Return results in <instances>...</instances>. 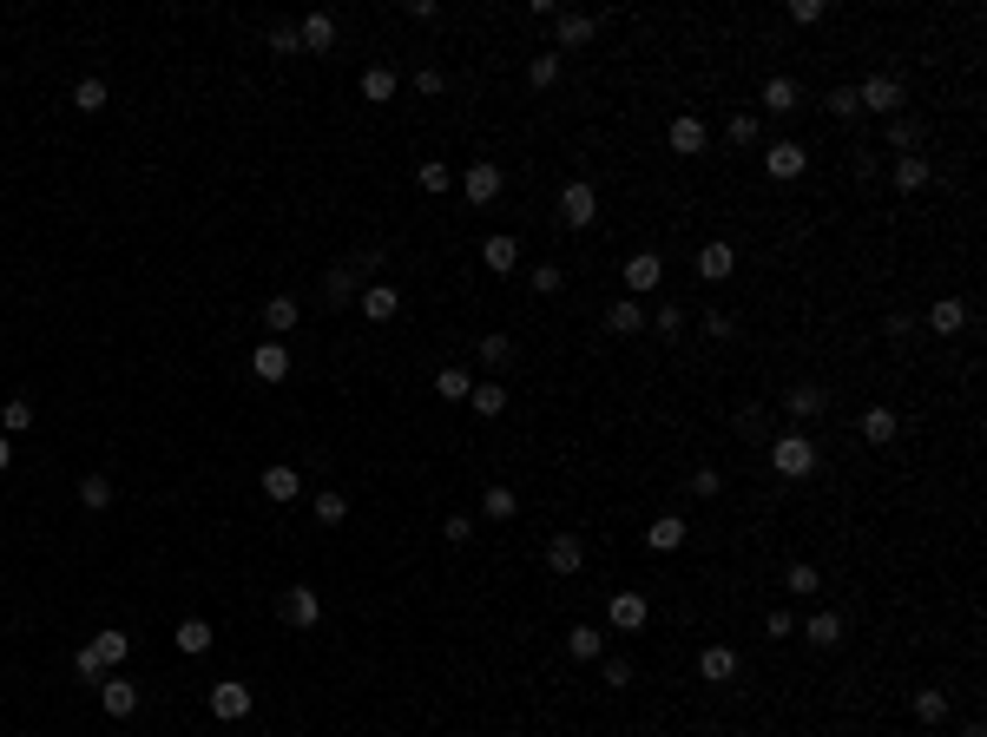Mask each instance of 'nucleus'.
I'll return each instance as SVG.
<instances>
[{
	"mask_svg": "<svg viewBox=\"0 0 987 737\" xmlns=\"http://www.w3.org/2000/svg\"><path fill=\"white\" fill-rule=\"evenodd\" d=\"M830 112H836V119H856V86H836V93H830Z\"/></svg>",
	"mask_w": 987,
	"mask_h": 737,
	"instance_id": "obj_58",
	"label": "nucleus"
},
{
	"mask_svg": "<svg viewBox=\"0 0 987 737\" xmlns=\"http://www.w3.org/2000/svg\"><path fill=\"white\" fill-rule=\"evenodd\" d=\"M803 106V93H797V79H764V112H797Z\"/></svg>",
	"mask_w": 987,
	"mask_h": 737,
	"instance_id": "obj_32",
	"label": "nucleus"
},
{
	"mask_svg": "<svg viewBox=\"0 0 987 737\" xmlns=\"http://www.w3.org/2000/svg\"><path fill=\"white\" fill-rule=\"evenodd\" d=\"M297 323H303L297 297H270V303H264V330H270V336H290Z\"/></svg>",
	"mask_w": 987,
	"mask_h": 737,
	"instance_id": "obj_28",
	"label": "nucleus"
},
{
	"mask_svg": "<svg viewBox=\"0 0 987 737\" xmlns=\"http://www.w3.org/2000/svg\"><path fill=\"white\" fill-rule=\"evenodd\" d=\"M356 303H362V316H369V323H389V316L402 310V297H395L389 283H362V290H356Z\"/></svg>",
	"mask_w": 987,
	"mask_h": 737,
	"instance_id": "obj_17",
	"label": "nucleus"
},
{
	"mask_svg": "<svg viewBox=\"0 0 987 737\" xmlns=\"http://www.w3.org/2000/svg\"><path fill=\"white\" fill-rule=\"evenodd\" d=\"M566 652H573L580 665L606 659V632H593V626H573V632H566Z\"/></svg>",
	"mask_w": 987,
	"mask_h": 737,
	"instance_id": "obj_30",
	"label": "nucleus"
},
{
	"mask_svg": "<svg viewBox=\"0 0 987 737\" xmlns=\"http://www.w3.org/2000/svg\"><path fill=\"white\" fill-rule=\"evenodd\" d=\"M7 468H14V441L0 435V474H7Z\"/></svg>",
	"mask_w": 987,
	"mask_h": 737,
	"instance_id": "obj_62",
	"label": "nucleus"
},
{
	"mask_svg": "<svg viewBox=\"0 0 987 737\" xmlns=\"http://www.w3.org/2000/svg\"><path fill=\"white\" fill-rule=\"evenodd\" d=\"M520 514V494L514 487H487L481 494V520H514Z\"/></svg>",
	"mask_w": 987,
	"mask_h": 737,
	"instance_id": "obj_36",
	"label": "nucleus"
},
{
	"mask_svg": "<svg viewBox=\"0 0 987 737\" xmlns=\"http://www.w3.org/2000/svg\"><path fill=\"white\" fill-rule=\"evenodd\" d=\"M645 547L652 553H678L685 547V514H658L652 527H645Z\"/></svg>",
	"mask_w": 987,
	"mask_h": 737,
	"instance_id": "obj_19",
	"label": "nucleus"
},
{
	"mask_svg": "<svg viewBox=\"0 0 987 737\" xmlns=\"http://www.w3.org/2000/svg\"><path fill=\"white\" fill-rule=\"evenodd\" d=\"M770 468L784 474V481H810L816 474V441L810 435H777L770 441Z\"/></svg>",
	"mask_w": 987,
	"mask_h": 737,
	"instance_id": "obj_2",
	"label": "nucleus"
},
{
	"mask_svg": "<svg viewBox=\"0 0 987 737\" xmlns=\"http://www.w3.org/2000/svg\"><path fill=\"white\" fill-rule=\"evenodd\" d=\"M823 402H830V395H823V382H797V389H790V415H797V422H816V415H823Z\"/></svg>",
	"mask_w": 987,
	"mask_h": 737,
	"instance_id": "obj_31",
	"label": "nucleus"
},
{
	"mask_svg": "<svg viewBox=\"0 0 987 737\" xmlns=\"http://www.w3.org/2000/svg\"><path fill=\"white\" fill-rule=\"evenodd\" d=\"M593 33H599L593 14H553V40H560V47H586Z\"/></svg>",
	"mask_w": 987,
	"mask_h": 737,
	"instance_id": "obj_23",
	"label": "nucleus"
},
{
	"mask_svg": "<svg viewBox=\"0 0 987 737\" xmlns=\"http://www.w3.org/2000/svg\"><path fill=\"white\" fill-rule=\"evenodd\" d=\"M362 99H369V106H389L395 99V66H369V73H362Z\"/></svg>",
	"mask_w": 987,
	"mask_h": 737,
	"instance_id": "obj_34",
	"label": "nucleus"
},
{
	"mask_svg": "<svg viewBox=\"0 0 987 737\" xmlns=\"http://www.w3.org/2000/svg\"><path fill=\"white\" fill-rule=\"evenodd\" d=\"M790 20H797V27H816V20H823V0H797V7H790Z\"/></svg>",
	"mask_w": 987,
	"mask_h": 737,
	"instance_id": "obj_60",
	"label": "nucleus"
},
{
	"mask_svg": "<svg viewBox=\"0 0 987 737\" xmlns=\"http://www.w3.org/2000/svg\"><path fill=\"white\" fill-rule=\"evenodd\" d=\"M915 718H922V724H941V718H948V691H941V685L915 691Z\"/></svg>",
	"mask_w": 987,
	"mask_h": 737,
	"instance_id": "obj_42",
	"label": "nucleus"
},
{
	"mask_svg": "<svg viewBox=\"0 0 987 737\" xmlns=\"http://www.w3.org/2000/svg\"><path fill=\"white\" fill-rule=\"evenodd\" d=\"M481 362L487 369H507L514 362V336H481Z\"/></svg>",
	"mask_w": 987,
	"mask_h": 737,
	"instance_id": "obj_49",
	"label": "nucleus"
},
{
	"mask_svg": "<svg viewBox=\"0 0 987 737\" xmlns=\"http://www.w3.org/2000/svg\"><path fill=\"white\" fill-rule=\"evenodd\" d=\"M645 323H652V330L665 336V343H672V336H685V310H678V303H658V310L645 316Z\"/></svg>",
	"mask_w": 987,
	"mask_h": 737,
	"instance_id": "obj_46",
	"label": "nucleus"
},
{
	"mask_svg": "<svg viewBox=\"0 0 987 737\" xmlns=\"http://www.w3.org/2000/svg\"><path fill=\"white\" fill-rule=\"evenodd\" d=\"M580 566H586V540H580V534H553V540H547V573L573 580Z\"/></svg>",
	"mask_w": 987,
	"mask_h": 737,
	"instance_id": "obj_8",
	"label": "nucleus"
},
{
	"mask_svg": "<svg viewBox=\"0 0 987 737\" xmlns=\"http://www.w3.org/2000/svg\"><path fill=\"white\" fill-rule=\"evenodd\" d=\"M533 290H540V297H560V290H566V270L560 264H533Z\"/></svg>",
	"mask_w": 987,
	"mask_h": 737,
	"instance_id": "obj_51",
	"label": "nucleus"
},
{
	"mask_svg": "<svg viewBox=\"0 0 987 737\" xmlns=\"http://www.w3.org/2000/svg\"><path fill=\"white\" fill-rule=\"evenodd\" d=\"M86 652H93V659H99V665L112 672V665H126L132 639H126V632H93V639H86Z\"/></svg>",
	"mask_w": 987,
	"mask_h": 737,
	"instance_id": "obj_26",
	"label": "nucleus"
},
{
	"mask_svg": "<svg viewBox=\"0 0 987 737\" xmlns=\"http://www.w3.org/2000/svg\"><path fill=\"white\" fill-rule=\"evenodd\" d=\"M264 494H270V501H297V494H303V474L297 468H283V461H277V468H264Z\"/></svg>",
	"mask_w": 987,
	"mask_h": 737,
	"instance_id": "obj_29",
	"label": "nucleus"
},
{
	"mask_svg": "<svg viewBox=\"0 0 987 737\" xmlns=\"http://www.w3.org/2000/svg\"><path fill=\"white\" fill-rule=\"evenodd\" d=\"M803 165H810V152H803L797 139H784V145H770V152H764V172L770 178H803Z\"/></svg>",
	"mask_w": 987,
	"mask_h": 737,
	"instance_id": "obj_14",
	"label": "nucleus"
},
{
	"mask_svg": "<svg viewBox=\"0 0 987 737\" xmlns=\"http://www.w3.org/2000/svg\"><path fill=\"white\" fill-rule=\"evenodd\" d=\"M764 632H770V639H790V632H797V619H790V612H770Z\"/></svg>",
	"mask_w": 987,
	"mask_h": 737,
	"instance_id": "obj_61",
	"label": "nucleus"
},
{
	"mask_svg": "<svg viewBox=\"0 0 987 737\" xmlns=\"http://www.w3.org/2000/svg\"><path fill=\"white\" fill-rule=\"evenodd\" d=\"M99 705H106V718H132V711H139V685H132V678H99Z\"/></svg>",
	"mask_w": 987,
	"mask_h": 737,
	"instance_id": "obj_10",
	"label": "nucleus"
},
{
	"mask_svg": "<svg viewBox=\"0 0 987 737\" xmlns=\"http://www.w3.org/2000/svg\"><path fill=\"white\" fill-rule=\"evenodd\" d=\"M599 678H606L612 691H626L632 685V659H599Z\"/></svg>",
	"mask_w": 987,
	"mask_h": 737,
	"instance_id": "obj_55",
	"label": "nucleus"
},
{
	"mask_svg": "<svg viewBox=\"0 0 987 737\" xmlns=\"http://www.w3.org/2000/svg\"><path fill=\"white\" fill-rule=\"evenodd\" d=\"M928 178H935V165H928V158H895V191H922Z\"/></svg>",
	"mask_w": 987,
	"mask_h": 737,
	"instance_id": "obj_37",
	"label": "nucleus"
},
{
	"mask_svg": "<svg viewBox=\"0 0 987 737\" xmlns=\"http://www.w3.org/2000/svg\"><path fill=\"white\" fill-rule=\"evenodd\" d=\"M415 93H422V99H441V93H448V73H441V66H422V73H415Z\"/></svg>",
	"mask_w": 987,
	"mask_h": 737,
	"instance_id": "obj_54",
	"label": "nucleus"
},
{
	"mask_svg": "<svg viewBox=\"0 0 987 737\" xmlns=\"http://www.w3.org/2000/svg\"><path fill=\"white\" fill-rule=\"evenodd\" d=\"M277 619H283V626H297V632H310L316 619H323V599H316L310 586H283V599H277Z\"/></svg>",
	"mask_w": 987,
	"mask_h": 737,
	"instance_id": "obj_5",
	"label": "nucleus"
},
{
	"mask_svg": "<svg viewBox=\"0 0 987 737\" xmlns=\"http://www.w3.org/2000/svg\"><path fill=\"white\" fill-rule=\"evenodd\" d=\"M481 264L494 270V277H507V270L520 264V244H514L507 231H501V237H487V244H481Z\"/></svg>",
	"mask_w": 987,
	"mask_h": 737,
	"instance_id": "obj_27",
	"label": "nucleus"
},
{
	"mask_svg": "<svg viewBox=\"0 0 987 737\" xmlns=\"http://www.w3.org/2000/svg\"><path fill=\"white\" fill-rule=\"evenodd\" d=\"M382 264V251H356V257H343V264H329V277H323V303H356V283L369 277V270Z\"/></svg>",
	"mask_w": 987,
	"mask_h": 737,
	"instance_id": "obj_1",
	"label": "nucleus"
},
{
	"mask_svg": "<svg viewBox=\"0 0 987 737\" xmlns=\"http://www.w3.org/2000/svg\"><path fill=\"white\" fill-rule=\"evenodd\" d=\"M593 218H599V191L586 185V178H573V185L560 191V224L566 231H586Z\"/></svg>",
	"mask_w": 987,
	"mask_h": 737,
	"instance_id": "obj_4",
	"label": "nucleus"
},
{
	"mask_svg": "<svg viewBox=\"0 0 987 737\" xmlns=\"http://www.w3.org/2000/svg\"><path fill=\"white\" fill-rule=\"evenodd\" d=\"M251 369H257V382H283V376H290V349H283L277 336H264L257 356H251Z\"/></svg>",
	"mask_w": 987,
	"mask_h": 737,
	"instance_id": "obj_15",
	"label": "nucleus"
},
{
	"mask_svg": "<svg viewBox=\"0 0 987 737\" xmlns=\"http://www.w3.org/2000/svg\"><path fill=\"white\" fill-rule=\"evenodd\" d=\"M698 672H705V685H731V678H737V652H731V645H705Z\"/></svg>",
	"mask_w": 987,
	"mask_h": 737,
	"instance_id": "obj_24",
	"label": "nucleus"
},
{
	"mask_svg": "<svg viewBox=\"0 0 987 737\" xmlns=\"http://www.w3.org/2000/svg\"><path fill=\"white\" fill-rule=\"evenodd\" d=\"M316 520H323V527H343V520H349V501L336 494V487H323V494H316Z\"/></svg>",
	"mask_w": 987,
	"mask_h": 737,
	"instance_id": "obj_48",
	"label": "nucleus"
},
{
	"mask_svg": "<svg viewBox=\"0 0 987 737\" xmlns=\"http://www.w3.org/2000/svg\"><path fill=\"white\" fill-rule=\"evenodd\" d=\"M665 139H672V152H678V158H698V152H705V139H711V132H705V119H691V112H678Z\"/></svg>",
	"mask_w": 987,
	"mask_h": 737,
	"instance_id": "obj_13",
	"label": "nucleus"
},
{
	"mask_svg": "<svg viewBox=\"0 0 987 737\" xmlns=\"http://www.w3.org/2000/svg\"><path fill=\"white\" fill-rule=\"evenodd\" d=\"M922 323H928L935 336H961V330H968V303H961V297H941V303H928Z\"/></svg>",
	"mask_w": 987,
	"mask_h": 737,
	"instance_id": "obj_12",
	"label": "nucleus"
},
{
	"mask_svg": "<svg viewBox=\"0 0 987 737\" xmlns=\"http://www.w3.org/2000/svg\"><path fill=\"white\" fill-rule=\"evenodd\" d=\"M27 428H33V402H27V395H14V402L0 408V435L14 441V435H27Z\"/></svg>",
	"mask_w": 987,
	"mask_h": 737,
	"instance_id": "obj_38",
	"label": "nucleus"
},
{
	"mask_svg": "<svg viewBox=\"0 0 987 737\" xmlns=\"http://www.w3.org/2000/svg\"><path fill=\"white\" fill-rule=\"evenodd\" d=\"M73 106H79V112H106V79L86 73V79L73 86Z\"/></svg>",
	"mask_w": 987,
	"mask_h": 737,
	"instance_id": "obj_41",
	"label": "nucleus"
},
{
	"mask_svg": "<svg viewBox=\"0 0 987 737\" xmlns=\"http://www.w3.org/2000/svg\"><path fill=\"white\" fill-rule=\"evenodd\" d=\"M895 428H902V422H895V408H862V441H869V448H889V441H895Z\"/></svg>",
	"mask_w": 987,
	"mask_h": 737,
	"instance_id": "obj_22",
	"label": "nucleus"
},
{
	"mask_svg": "<svg viewBox=\"0 0 987 737\" xmlns=\"http://www.w3.org/2000/svg\"><path fill=\"white\" fill-rule=\"evenodd\" d=\"M468 389H474L468 369H435V395H448V402H468Z\"/></svg>",
	"mask_w": 987,
	"mask_h": 737,
	"instance_id": "obj_43",
	"label": "nucleus"
},
{
	"mask_svg": "<svg viewBox=\"0 0 987 737\" xmlns=\"http://www.w3.org/2000/svg\"><path fill=\"white\" fill-rule=\"evenodd\" d=\"M856 106L862 112H882V119H902V79H895V73H869L856 86Z\"/></svg>",
	"mask_w": 987,
	"mask_h": 737,
	"instance_id": "obj_3",
	"label": "nucleus"
},
{
	"mask_svg": "<svg viewBox=\"0 0 987 737\" xmlns=\"http://www.w3.org/2000/svg\"><path fill=\"white\" fill-rule=\"evenodd\" d=\"M784 586H790V593H797V599H810V593H816V586H823V573H816V566H810V560H790V573H784Z\"/></svg>",
	"mask_w": 987,
	"mask_h": 737,
	"instance_id": "obj_45",
	"label": "nucleus"
},
{
	"mask_svg": "<svg viewBox=\"0 0 987 737\" xmlns=\"http://www.w3.org/2000/svg\"><path fill=\"white\" fill-rule=\"evenodd\" d=\"M922 316H909V310H895V316H882V336H909Z\"/></svg>",
	"mask_w": 987,
	"mask_h": 737,
	"instance_id": "obj_59",
	"label": "nucleus"
},
{
	"mask_svg": "<svg viewBox=\"0 0 987 737\" xmlns=\"http://www.w3.org/2000/svg\"><path fill=\"white\" fill-rule=\"evenodd\" d=\"M178 652H185V659H198V652H211V619H198V612H191V619H178Z\"/></svg>",
	"mask_w": 987,
	"mask_h": 737,
	"instance_id": "obj_25",
	"label": "nucleus"
},
{
	"mask_svg": "<svg viewBox=\"0 0 987 737\" xmlns=\"http://www.w3.org/2000/svg\"><path fill=\"white\" fill-rule=\"evenodd\" d=\"M415 178H422V191H428V198H441V191H455V172H448L441 158H422V172H415Z\"/></svg>",
	"mask_w": 987,
	"mask_h": 737,
	"instance_id": "obj_44",
	"label": "nucleus"
},
{
	"mask_svg": "<svg viewBox=\"0 0 987 737\" xmlns=\"http://www.w3.org/2000/svg\"><path fill=\"white\" fill-rule=\"evenodd\" d=\"M270 53H283V60H290V53H303V40H297V20H277V27H270Z\"/></svg>",
	"mask_w": 987,
	"mask_h": 737,
	"instance_id": "obj_50",
	"label": "nucleus"
},
{
	"mask_svg": "<svg viewBox=\"0 0 987 737\" xmlns=\"http://www.w3.org/2000/svg\"><path fill=\"white\" fill-rule=\"evenodd\" d=\"M889 152L895 158H915V152H922V119H889Z\"/></svg>",
	"mask_w": 987,
	"mask_h": 737,
	"instance_id": "obj_33",
	"label": "nucleus"
},
{
	"mask_svg": "<svg viewBox=\"0 0 987 737\" xmlns=\"http://www.w3.org/2000/svg\"><path fill=\"white\" fill-rule=\"evenodd\" d=\"M606 330H612V336H639V330H645V303H639V297L606 303Z\"/></svg>",
	"mask_w": 987,
	"mask_h": 737,
	"instance_id": "obj_20",
	"label": "nucleus"
},
{
	"mask_svg": "<svg viewBox=\"0 0 987 737\" xmlns=\"http://www.w3.org/2000/svg\"><path fill=\"white\" fill-rule=\"evenodd\" d=\"M501 185H507V172L494 165V158H474L468 172H461V191H468V204H494V198H501Z\"/></svg>",
	"mask_w": 987,
	"mask_h": 737,
	"instance_id": "obj_6",
	"label": "nucleus"
},
{
	"mask_svg": "<svg viewBox=\"0 0 987 737\" xmlns=\"http://www.w3.org/2000/svg\"><path fill=\"white\" fill-rule=\"evenodd\" d=\"M658 277H665V257H658V251L626 257V297H645V290H658Z\"/></svg>",
	"mask_w": 987,
	"mask_h": 737,
	"instance_id": "obj_11",
	"label": "nucleus"
},
{
	"mask_svg": "<svg viewBox=\"0 0 987 737\" xmlns=\"http://www.w3.org/2000/svg\"><path fill=\"white\" fill-rule=\"evenodd\" d=\"M211 718H224V724L251 718V685H244V678H224V685H211Z\"/></svg>",
	"mask_w": 987,
	"mask_h": 737,
	"instance_id": "obj_7",
	"label": "nucleus"
},
{
	"mask_svg": "<svg viewBox=\"0 0 987 737\" xmlns=\"http://www.w3.org/2000/svg\"><path fill=\"white\" fill-rule=\"evenodd\" d=\"M731 270H737V251H731V244H724V237H718V244H705V251H698V277H705V283H724V277H731Z\"/></svg>",
	"mask_w": 987,
	"mask_h": 737,
	"instance_id": "obj_21",
	"label": "nucleus"
},
{
	"mask_svg": "<svg viewBox=\"0 0 987 737\" xmlns=\"http://www.w3.org/2000/svg\"><path fill=\"white\" fill-rule=\"evenodd\" d=\"M468 402H474V415H487V422H494V415H507V389H501V382H474Z\"/></svg>",
	"mask_w": 987,
	"mask_h": 737,
	"instance_id": "obj_35",
	"label": "nucleus"
},
{
	"mask_svg": "<svg viewBox=\"0 0 987 737\" xmlns=\"http://www.w3.org/2000/svg\"><path fill=\"white\" fill-rule=\"evenodd\" d=\"M441 540H448V547H468L474 540V514H448L441 520Z\"/></svg>",
	"mask_w": 987,
	"mask_h": 737,
	"instance_id": "obj_52",
	"label": "nucleus"
},
{
	"mask_svg": "<svg viewBox=\"0 0 987 737\" xmlns=\"http://www.w3.org/2000/svg\"><path fill=\"white\" fill-rule=\"evenodd\" d=\"M606 619H612V632H645L652 606H645V593H612L606 599Z\"/></svg>",
	"mask_w": 987,
	"mask_h": 737,
	"instance_id": "obj_9",
	"label": "nucleus"
},
{
	"mask_svg": "<svg viewBox=\"0 0 987 737\" xmlns=\"http://www.w3.org/2000/svg\"><path fill=\"white\" fill-rule=\"evenodd\" d=\"M724 139H731L737 152H744V145H757V139H764V126H757V112H737L731 126H724Z\"/></svg>",
	"mask_w": 987,
	"mask_h": 737,
	"instance_id": "obj_47",
	"label": "nucleus"
},
{
	"mask_svg": "<svg viewBox=\"0 0 987 737\" xmlns=\"http://www.w3.org/2000/svg\"><path fill=\"white\" fill-rule=\"evenodd\" d=\"M797 632L816 645V652H836V645H843V612H830V606H823V612L810 619V626H797Z\"/></svg>",
	"mask_w": 987,
	"mask_h": 737,
	"instance_id": "obj_18",
	"label": "nucleus"
},
{
	"mask_svg": "<svg viewBox=\"0 0 987 737\" xmlns=\"http://www.w3.org/2000/svg\"><path fill=\"white\" fill-rule=\"evenodd\" d=\"M691 494H698V501H718V494H724V474L718 468H698V474H691Z\"/></svg>",
	"mask_w": 987,
	"mask_h": 737,
	"instance_id": "obj_53",
	"label": "nucleus"
},
{
	"mask_svg": "<svg viewBox=\"0 0 987 737\" xmlns=\"http://www.w3.org/2000/svg\"><path fill=\"white\" fill-rule=\"evenodd\" d=\"M297 40H303V53H329V47H336V14H303L297 20Z\"/></svg>",
	"mask_w": 987,
	"mask_h": 737,
	"instance_id": "obj_16",
	"label": "nucleus"
},
{
	"mask_svg": "<svg viewBox=\"0 0 987 737\" xmlns=\"http://www.w3.org/2000/svg\"><path fill=\"white\" fill-rule=\"evenodd\" d=\"M553 79H560V53H533V60H527V86H533V93H547Z\"/></svg>",
	"mask_w": 987,
	"mask_h": 737,
	"instance_id": "obj_40",
	"label": "nucleus"
},
{
	"mask_svg": "<svg viewBox=\"0 0 987 737\" xmlns=\"http://www.w3.org/2000/svg\"><path fill=\"white\" fill-rule=\"evenodd\" d=\"M705 336L731 343V336H737V316H731V310H705Z\"/></svg>",
	"mask_w": 987,
	"mask_h": 737,
	"instance_id": "obj_56",
	"label": "nucleus"
},
{
	"mask_svg": "<svg viewBox=\"0 0 987 737\" xmlns=\"http://www.w3.org/2000/svg\"><path fill=\"white\" fill-rule=\"evenodd\" d=\"M73 672H79V678H86V685H99V678H106V665H99V659H93V652H86V645H79V652H73Z\"/></svg>",
	"mask_w": 987,
	"mask_h": 737,
	"instance_id": "obj_57",
	"label": "nucleus"
},
{
	"mask_svg": "<svg viewBox=\"0 0 987 737\" xmlns=\"http://www.w3.org/2000/svg\"><path fill=\"white\" fill-rule=\"evenodd\" d=\"M79 507H112V474H79Z\"/></svg>",
	"mask_w": 987,
	"mask_h": 737,
	"instance_id": "obj_39",
	"label": "nucleus"
}]
</instances>
